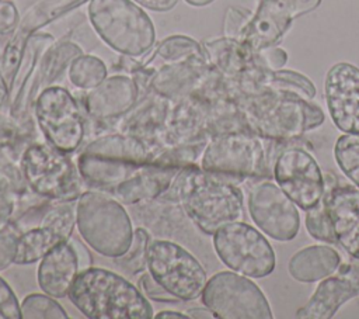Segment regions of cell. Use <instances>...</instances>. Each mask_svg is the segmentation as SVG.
Here are the masks:
<instances>
[{"label":"cell","instance_id":"obj_28","mask_svg":"<svg viewBox=\"0 0 359 319\" xmlns=\"http://www.w3.org/2000/svg\"><path fill=\"white\" fill-rule=\"evenodd\" d=\"M265 87L272 90L290 91L307 100H313L316 96V86L313 82L307 76L294 70L269 69L265 77Z\"/></svg>","mask_w":359,"mask_h":319},{"label":"cell","instance_id":"obj_24","mask_svg":"<svg viewBox=\"0 0 359 319\" xmlns=\"http://www.w3.org/2000/svg\"><path fill=\"white\" fill-rule=\"evenodd\" d=\"M144 100L137 101L119 125V132L140 136L147 141H153L156 135L163 134L164 125H167L170 117V100L150 91Z\"/></svg>","mask_w":359,"mask_h":319},{"label":"cell","instance_id":"obj_25","mask_svg":"<svg viewBox=\"0 0 359 319\" xmlns=\"http://www.w3.org/2000/svg\"><path fill=\"white\" fill-rule=\"evenodd\" d=\"M341 266V254L331 246L314 245L297 250L287 263V271L299 282H316L334 274Z\"/></svg>","mask_w":359,"mask_h":319},{"label":"cell","instance_id":"obj_12","mask_svg":"<svg viewBox=\"0 0 359 319\" xmlns=\"http://www.w3.org/2000/svg\"><path fill=\"white\" fill-rule=\"evenodd\" d=\"M202 304L220 319H271V305L262 289L247 275L219 271L208 278Z\"/></svg>","mask_w":359,"mask_h":319},{"label":"cell","instance_id":"obj_26","mask_svg":"<svg viewBox=\"0 0 359 319\" xmlns=\"http://www.w3.org/2000/svg\"><path fill=\"white\" fill-rule=\"evenodd\" d=\"M156 58L163 65L182 62H209L203 45L185 35H171L161 41L156 49Z\"/></svg>","mask_w":359,"mask_h":319},{"label":"cell","instance_id":"obj_44","mask_svg":"<svg viewBox=\"0 0 359 319\" xmlns=\"http://www.w3.org/2000/svg\"><path fill=\"white\" fill-rule=\"evenodd\" d=\"M0 1H1V0H0Z\"/></svg>","mask_w":359,"mask_h":319},{"label":"cell","instance_id":"obj_2","mask_svg":"<svg viewBox=\"0 0 359 319\" xmlns=\"http://www.w3.org/2000/svg\"><path fill=\"white\" fill-rule=\"evenodd\" d=\"M181 202L185 214L205 235H213L226 223L241 221L243 191L233 183L205 171L199 164L181 167L161 198Z\"/></svg>","mask_w":359,"mask_h":319},{"label":"cell","instance_id":"obj_3","mask_svg":"<svg viewBox=\"0 0 359 319\" xmlns=\"http://www.w3.org/2000/svg\"><path fill=\"white\" fill-rule=\"evenodd\" d=\"M250 132L268 141H290L323 125L318 104L283 90H265L252 96H234Z\"/></svg>","mask_w":359,"mask_h":319},{"label":"cell","instance_id":"obj_37","mask_svg":"<svg viewBox=\"0 0 359 319\" xmlns=\"http://www.w3.org/2000/svg\"><path fill=\"white\" fill-rule=\"evenodd\" d=\"M20 24L18 10L10 0L0 1V35H8L15 31Z\"/></svg>","mask_w":359,"mask_h":319},{"label":"cell","instance_id":"obj_1","mask_svg":"<svg viewBox=\"0 0 359 319\" xmlns=\"http://www.w3.org/2000/svg\"><path fill=\"white\" fill-rule=\"evenodd\" d=\"M161 146L125 132L105 134L81 149L76 164L86 187L135 205L161 198L180 171L156 162Z\"/></svg>","mask_w":359,"mask_h":319},{"label":"cell","instance_id":"obj_20","mask_svg":"<svg viewBox=\"0 0 359 319\" xmlns=\"http://www.w3.org/2000/svg\"><path fill=\"white\" fill-rule=\"evenodd\" d=\"M140 98V87L132 76H107L81 97L83 111L95 121H114L128 114Z\"/></svg>","mask_w":359,"mask_h":319},{"label":"cell","instance_id":"obj_40","mask_svg":"<svg viewBox=\"0 0 359 319\" xmlns=\"http://www.w3.org/2000/svg\"><path fill=\"white\" fill-rule=\"evenodd\" d=\"M70 240H72V243H73V246H74V249H76V252H77V256H79V259H80L81 271L86 270V268H88V267H91V266H93V260H91V254H90V252L87 250V247H86L77 237H73V236H72Z\"/></svg>","mask_w":359,"mask_h":319},{"label":"cell","instance_id":"obj_9","mask_svg":"<svg viewBox=\"0 0 359 319\" xmlns=\"http://www.w3.org/2000/svg\"><path fill=\"white\" fill-rule=\"evenodd\" d=\"M32 111L45 141L55 149L70 155L83 145L86 135L83 108L67 89L62 86L43 89Z\"/></svg>","mask_w":359,"mask_h":319},{"label":"cell","instance_id":"obj_42","mask_svg":"<svg viewBox=\"0 0 359 319\" xmlns=\"http://www.w3.org/2000/svg\"><path fill=\"white\" fill-rule=\"evenodd\" d=\"M165 318H171V319H184V318H189L187 313H182L180 311H161L157 315H154V319H165Z\"/></svg>","mask_w":359,"mask_h":319},{"label":"cell","instance_id":"obj_39","mask_svg":"<svg viewBox=\"0 0 359 319\" xmlns=\"http://www.w3.org/2000/svg\"><path fill=\"white\" fill-rule=\"evenodd\" d=\"M133 1H136L140 7H146L153 11H168L178 3V0H133Z\"/></svg>","mask_w":359,"mask_h":319},{"label":"cell","instance_id":"obj_27","mask_svg":"<svg viewBox=\"0 0 359 319\" xmlns=\"http://www.w3.org/2000/svg\"><path fill=\"white\" fill-rule=\"evenodd\" d=\"M108 76L105 63L94 55H79L69 65V80L80 90H91Z\"/></svg>","mask_w":359,"mask_h":319},{"label":"cell","instance_id":"obj_15","mask_svg":"<svg viewBox=\"0 0 359 319\" xmlns=\"http://www.w3.org/2000/svg\"><path fill=\"white\" fill-rule=\"evenodd\" d=\"M247 205L254 223L269 237L278 242L296 237L300 229L299 211L278 184L261 181L252 185Z\"/></svg>","mask_w":359,"mask_h":319},{"label":"cell","instance_id":"obj_13","mask_svg":"<svg viewBox=\"0 0 359 319\" xmlns=\"http://www.w3.org/2000/svg\"><path fill=\"white\" fill-rule=\"evenodd\" d=\"M81 3L83 0H41L25 13L0 55V108L4 105L14 87L32 35L65 11Z\"/></svg>","mask_w":359,"mask_h":319},{"label":"cell","instance_id":"obj_19","mask_svg":"<svg viewBox=\"0 0 359 319\" xmlns=\"http://www.w3.org/2000/svg\"><path fill=\"white\" fill-rule=\"evenodd\" d=\"M359 297V260L339 266L337 274L323 278L306 305L294 313L299 319H330L352 298Z\"/></svg>","mask_w":359,"mask_h":319},{"label":"cell","instance_id":"obj_17","mask_svg":"<svg viewBox=\"0 0 359 319\" xmlns=\"http://www.w3.org/2000/svg\"><path fill=\"white\" fill-rule=\"evenodd\" d=\"M76 228V201H56L41 218L39 226L18 235L14 264L39 261L52 247L67 242Z\"/></svg>","mask_w":359,"mask_h":319},{"label":"cell","instance_id":"obj_11","mask_svg":"<svg viewBox=\"0 0 359 319\" xmlns=\"http://www.w3.org/2000/svg\"><path fill=\"white\" fill-rule=\"evenodd\" d=\"M212 236L217 257L230 270L250 278H262L273 271L275 252L254 226L236 221L223 225Z\"/></svg>","mask_w":359,"mask_h":319},{"label":"cell","instance_id":"obj_32","mask_svg":"<svg viewBox=\"0 0 359 319\" xmlns=\"http://www.w3.org/2000/svg\"><path fill=\"white\" fill-rule=\"evenodd\" d=\"M304 223H306V229L311 237L325 242V243H337L334 226H332V222H331L327 205H325L324 195L318 204H316L313 208L306 211Z\"/></svg>","mask_w":359,"mask_h":319},{"label":"cell","instance_id":"obj_10","mask_svg":"<svg viewBox=\"0 0 359 319\" xmlns=\"http://www.w3.org/2000/svg\"><path fill=\"white\" fill-rule=\"evenodd\" d=\"M147 271L178 301L201 297L208 274L201 261L180 243L154 239L147 250Z\"/></svg>","mask_w":359,"mask_h":319},{"label":"cell","instance_id":"obj_21","mask_svg":"<svg viewBox=\"0 0 359 319\" xmlns=\"http://www.w3.org/2000/svg\"><path fill=\"white\" fill-rule=\"evenodd\" d=\"M325 205L334 226L337 243L359 260V187L332 184L324 193Z\"/></svg>","mask_w":359,"mask_h":319},{"label":"cell","instance_id":"obj_6","mask_svg":"<svg viewBox=\"0 0 359 319\" xmlns=\"http://www.w3.org/2000/svg\"><path fill=\"white\" fill-rule=\"evenodd\" d=\"M87 14L97 35L126 58H142L154 46L153 21L132 0H88Z\"/></svg>","mask_w":359,"mask_h":319},{"label":"cell","instance_id":"obj_41","mask_svg":"<svg viewBox=\"0 0 359 319\" xmlns=\"http://www.w3.org/2000/svg\"><path fill=\"white\" fill-rule=\"evenodd\" d=\"M187 315L189 318H194V319H212L215 318L213 312L208 308V306H196V308H189L187 311Z\"/></svg>","mask_w":359,"mask_h":319},{"label":"cell","instance_id":"obj_14","mask_svg":"<svg viewBox=\"0 0 359 319\" xmlns=\"http://www.w3.org/2000/svg\"><path fill=\"white\" fill-rule=\"evenodd\" d=\"M273 178L303 211L318 204L325 193V178L321 167L311 153L299 146L289 148L276 157Z\"/></svg>","mask_w":359,"mask_h":319},{"label":"cell","instance_id":"obj_4","mask_svg":"<svg viewBox=\"0 0 359 319\" xmlns=\"http://www.w3.org/2000/svg\"><path fill=\"white\" fill-rule=\"evenodd\" d=\"M69 299L88 319H151L154 311L137 285L102 267L79 273Z\"/></svg>","mask_w":359,"mask_h":319},{"label":"cell","instance_id":"obj_23","mask_svg":"<svg viewBox=\"0 0 359 319\" xmlns=\"http://www.w3.org/2000/svg\"><path fill=\"white\" fill-rule=\"evenodd\" d=\"M209 62L167 63L153 70L147 87L150 91L170 100L181 101L187 98L209 73Z\"/></svg>","mask_w":359,"mask_h":319},{"label":"cell","instance_id":"obj_7","mask_svg":"<svg viewBox=\"0 0 359 319\" xmlns=\"http://www.w3.org/2000/svg\"><path fill=\"white\" fill-rule=\"evenodd\" d=\"M199 166L205 171L233 183L269 177L268 159L261 138L247 129L210 136Z\"/></svg>","mask_w":359,"mask_h":319},{"label":"cell","instance_id":"obj_30","mask_svg":"<svg viewBox=\"0 0 359 319\" xmlns=\"http://www.w3.org/2000/svg\"><path fill=\"white\" fill-rule=\"evenodd\" d=\"M334 157L339 170L359 187V134H344L334 145Z\"/></svg>","mask_w":359,"mask_h":319},{"label":"cell","instance_id":"obj_22","mask_svg":"<svg viewBox=\"0 0 359 319\" xmlns=\"http://www.w3.org/2000/svg\"><path fill=\"white\" fill-rule=\"evenodd\" d=\"M81 271L80 259L69 239L52 247L41 260L36 270V281L42 292L53 297L63 298Z\"/></svg>","mask_w":359,"mask_h":319},{"label":"cell","instance_id":"obj_36","mask_svg":"<svg viewBox=\"0 0 359 319\" xmlns=\"http://www.w3.org/2000/svg\"><path fill=\"white\" fill-rule=\"evenodd\" d=\"M0 319H21L20 301L3 277H0Z\"/></svg>","mask_w":359,"mask_h":319},{"label":"cell","instance_id":"obj_8","mask_svg":"<svg viewBox=\"0 0 359 319\" xmlns=\"http://www.w3.org/2000/svg\"><path fill=\"white\" fill-rule=\"evenodd\" d=\"M20 169L28 187L53 201H76L84 191L77 164L48 142L29 143L20 156Z\"/></svg>","mask_w":359,"mask_h":319},{"label":"cell","instance_id":"obj_33","mask_svg":"<svg viewBox=\"0 0 359 319\" xmlns=\"http://www.w3.org/2000/svg\"><path fill=\"white\" fill-rule=\"evenodd\" d=\"M18 235V230L11 223L0 229V271L14 264Z\"/></svg>","mask_w":359,"mask_h":319},{"label":"cell","instance_id":"obj_35","mask_svg":"<svg viewBox=\"0 0 359 319\" xmlns=\"http://www.w3.org/2000/svg\"><path fill=\"white\" fill-rule=\"evenodd\" d=\"M250 18H251V14L248 10L245 11L238 7H229L224 17V27H223L224 37L240 39L243 30L245 28Z\"/></svg>","mask_w":359,"mask_h":319},{"label":"cell","instance_id":"obj_16","mask_svg":"<svg viewBox=\"0 0 359 319\" xmlns=\"http://www.w3.org/2000/svg\"><path fill=\"white\" fill-rule=\"evenodd\" d=\"M320 3L321 0H261L238 41L255 53L275 46L297 17L316 10Z\"/></svg>","mask_w":359,"mask_h":319},{"label":"cell","instance_id":"obj_34","mask_svg":"<svg viewBox=\"0 0 359 319\" xmlns=\"http://www.w3.org/2000/svg\"><path fill=\"white\" fill-rule=\"evenodd\" d=\"M137 287L139 289L143 292V295L147 299L151 301H157V302H178V299L175 297H172L168 291H165L151 275L149 271H143L140 273V277L137 280Z\"/></svg>","mask_w":359,"mask_h":319},{"label":"cell","instance_id":"obj_18","mask_svg":"<svg viewBox=\"0 0 359 319\" xmlns=\"http://www.w3.org/2000/svg\"><path fill=\"white\" fill-rule=\"evenodd\" d=\"M324 96L334 125L345 134H359V67L338 62L324 80Z\"/></svg>","mask_w":359,"mask_h":319},{"label":"cell","instance_id":"obj_29","mask_svg":"<svg viewBox=\"0 0 359 319\" xmlns=\"http://www.w3.org/2000/svg\"><path fill=\"white\" fill-rule=\"evenodd\" d=\"M151 235L144 228H136L133 230V239L126 250L118 259H114L115 263L128 274H140L147 270V250L151 242Z\"/></svg>","mask_w":359,"mask_h":319},{"label":"cell","instance_id":"obj_31","mask_svg":"<svg viewBox=\"0 0 359 319\" xmlns=\"http://www.w3.org/2000/svg\"><path fill=\"white\" fill-rule=\"evenodd\" d=\"M21 319H67L66 309L48 294H29L21 302Z\"/></svg>","mask_w":359,"mask_h":319},{"label":"cell","instance_id":"obj_5","mask_svg":"<svg viewBox=\"0 0 359 319\" xmlns=\"http://www.w3.org/2000/svg\"><path fill=\"white\" fill-rule=\"evenodd\" d=\"M76 228L88 247L109 259L126 253L135 230L123 204L97 190H84L76 200Z\"/></svg>","mask_w":359,"mask_h":319},{"label":"cell","instance_id":"obj_43","mask_svg":"<svg viewBox=\"0 0 359 319\" xmlns=\"http://www.w3.org/2000/svg\"><path fill=\"white\" fill-rule=\"evenodd\" d=\"M213 1L215 0H185V3H188L189 6H194V7H203V6H208Z\"/></svg>","mask_w":359,"mask_h":319},{"label":"cell","instance_id":"obj_38","mask_svg":"<svg viewBox=\"0 0 359 319\" xmlns=\"http://www.w3.org/2000/svg\"><path fill=\"white\" fill-rule=\"evenodd\" d=\"M261 60L264 62L265 66H268L269 69L272 70H276V69H282L283 65L286 63L287 60V53L279 48V46H269L266 49H262L261 52H258Z\"/></svg>","mask_w":359,"mask_h":319}]
</instances>
